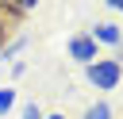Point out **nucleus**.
I'll return each instance as SVG.
<instances>
[{"mask_svg":"<svg viewBox=\"0 0 123 119\" xmlns=\"http://www.w3.org/2000/svg\"><path fill=\"white\" fill-rule=\"evenodd\" d=\"M85 81H88L96 92H111V88H119V81H123V61H119V58H96L92 65H85Z\"/></svg>","mask_w":123,"mask_h":119,"instance_id":"nucleus-1","label":"nucleus"},{"mask_svg":"<svg viewBox=\"0 0 123 119\" xmlns=\"http://www.w3.org/2000/svg\"><path fill=\"white\" fill-rule=\"evenodd\" d=\"M65 54H69L77 65H92V61L100 58V46L88 38V31H77V35H69V42H65Z\"/></svg>","mask_w":123,"mask_h":119,"instance_id":"nucleus-2","label":"nucleus"},{"mask_svg":"<svg viewBox=\"0 0 123 119\" xmlns=\"http://www.w3.org/2000/svg\"><path fill=\"white\" fill-rule=\"evenodd\" d=\"M88 38L96 42V46H123V27L119 23H92L88 27Z\"/></svg>","mask_w":123,"mask_h":119,"instance_id":"nucleus-3","label":"nucleus"},{"mask_svg":"<svg viewBox=\"0 0 123 119\" xmlns=\"http://www.w3.org/2000/svg\"><path fill=\"white\" fill-rule=\"evenodd\" d=\"M23 50H27V35H15V38H8V42H4V50H0V61H15Z\"/></svg>","mask_w":123,"mask_h":119,"instance_id":"nucleus-4","label":"nucleus"},{"mask_svg":"<svg viewBox=\"0 0 123 119\" xmlns=\"http://www.w3.org/2000/svg\"><path fill=\"white\" fill-rule=\"evenodd\" d=\"M81 119H111V104L108 100H96V104H88L85 107V115Z\"/></svg>","mask_w":123,"mask_h":119,"instance_id":"nucleus-5","label":"nucleus"},{"mask_svg":"<svg viewBox=\"0 0 123 119\" xmlns=\"http://www.w3.org/2000/svg\"><path fill=\"white\" fill-rule=\"evenodd\" d=\"M12 107H15V88L4 84V88H0V115H8Z\"/></svg>","mask_w":123,"mask_h":119,"instance_id":"nucleus-6","label":"nucleus"},{"mask_svg":"<svg viewBox=\"0 0 123 119\" xmlns=\"http://www.w3.org/2000/svg\"><path fill=\"white\" fill-rule=\"evenodd\" d=\"M23 119H42V107H38V104H27V107H23Z\"/></svg>","mask_w":123,"mask_h":119,"instance_id":"nucleus-7","label":"nucleus"},{"mask_svg":"<svg viewBox=\"0 0 123 119\" xmlns=\"http://www.w3.org/2000/svg\"><path fill=\"white\" fill-rule=\"evenodd\" d=\"M27 73V61H12V77H23Z\"/></svg>","mask_w":123,"mask_h":119,"instance_id":"nucleus-8","label":"nucleus"},{"mask_svg":"<svg viewBox=\"0 0 123 119\" xmlns=\"http://www.w3.org/2000/svg\"><path fill=\"white\" fill-rule=\"evenodd\" d=\"M4 42H8V19L0 15V50H4Z\"/></svg>","mask_w":123,"mask_h":119,"instance_id":"nucleus-9","label":"nucleus"},{"mask_svg":"<svg viewBox=\"0 0 123 119\" xmlns=\"http://www.w3.org/2000/svg\"><path fill=\"white\" fill-rule=\"evenodd\" d=\"M108 8H115V12H123V0H104Z\"/></svg>","mask_w":123,"mask_h":119,"instance_id":"nucleus-10","label":"nucleus"},{"mask_svg":"<svg viewBox=\"0 0 123 119\" xmlns=\"http://www.w3.org/2000/svg\"><path fill=\"white\" fill-rule=\"evenodd\" d=\"M42 119H65V115H62V111H54V115H42Z\"/></svg>","mask_w":123,"mask_h":119,"instance_id":"nucleus-11","label":"nucleus"}]
</instances>
